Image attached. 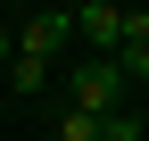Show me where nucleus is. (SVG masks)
<instances>
[{
	"mask_svg": "<svg viewBox=\"0 0 149 141\" xmlns=\"http://www.w3.org/2000/svg\"><path fill=\"white\" fill-rule=\"evenodd\" d=\"M50 83V58H25V50H17V66H8V91H42Z\"/></svg>",
	"mask_w": 149,
	"mask_h": 141,
	"instance_id": "39448f33",
	"label": "nucleus"
},
{
	"mask_svg": "<svg viewBox=\"0 0 149 141\" xmlns=\"http://www.w3.org/2000/svg\"><path fill=\"white\" fill-rule=\"evenodd\" d=\"M74 33H83L100 58H116L124 33H133V8H116V0H83V8H74Z\"/></svg>",
	"mask_w": 149,
	"mask_h": 141,
	"instance_id": "f03ea898",
	"label": "nucleus"
},
{
	"mask_svg": "<svg viewBox=\"0 0 149 141\" xmlns=\"http://www.w3.org/2000/svg\"><path fill=\"white\" fill-rule=\"evenodd\" d=\"M8 66H17V33H0V75H8Z\"/></svg>",
	"mask_w": 149,
	"mask_h": 141,
	"instance_id": "6e6552de",
	"label": "nucleus"
},
{
	"mask_svg": "<svg viewBox=\"0 0 149 141\" xmlns=\"http://www.w3.org/2000/svg\"><path fill=\"white\" fill-rule=\"evenodd\" d=\"M58 141H108V116H83V108H66V116H58Z\"/></svg>",
	"mask_w": 149,
	"mask_h": 141,
	"instance_id": "20e7f679",
	"label": "nucleus"
},
{
	"mask_svg": "<svg viewBox=\"0 0 149 141\" xmlns=\"http://www.w3.org/2000/svg\"><path fill=\"white\" fill-rule=\"evenodd\" d=\"M116 66H124V83H149V42H124Z\"/></svg>",
	"mask_w": 149,
	"mask_h": 141,
	"instance_id": "423d86ee",
	"label": "nucleus"
},
{
	"mask_svg": "<svg viewBox=\"0 0 149 141\" xmlns=\"http://www.w3.org/2000/svg\"><path fill=\"white\" fill-rule=\"evenodd\" d=\"M108 141H141V116H124V108H116V116H108Z\"/></svg>",
	"mask_w": 149,
	"mask_h": 141,
	"instance_id": "0eeeda50",
	"label": "nucleus"
},
{
	"mask_svg": "<svg viewBox=\"0 0 149 141\" xmlns=\"http://www.w3.org/2000/svg\"><path fill=\"white\" fill-rule=\"evenodd\" d=\"M66 33H74V17L42 8V17H25V25H17V50H25V58H58V50H66Z\"/></svg>",
	"mask_w": 149,
	"mask_h": 141,
	"instance_id": "7ed1b4c3",
	"label": "nucleus"
},
{
	"mask_svg": "<svg viewBox=\"0 0 149 141\" xmlns=\"http://www.w3.org/2000/svg\"><path fill=\"white\" fill-rule=\"evenodd\" d=\"M66 91H74V108L83 116H116V100H124V66L116 58H83L66 75Z\"/></svg>",
	"mask_w": 149,
	"mask_h": 141,
	"instance_id": "f257e3e1",
	"label": "nucleus"
}]
</instances>
